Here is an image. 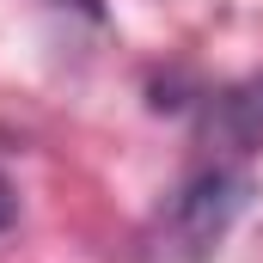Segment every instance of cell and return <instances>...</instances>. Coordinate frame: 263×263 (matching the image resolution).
Returning <instances> with one entry per match:
<instances>
[{"mask_svg": "<svg viewBox=\"0 0 263 263\" xmlns=\"http://www.w3.org/2000/svg\"><path fill=\"white\" fill-rule=\"evenodd\" d=\"M251 202V178L227 159L202 165L147 227V263H208Z\"/></svg>", "mask_w": 263, "mask_h": 263, "instance_id": "cell-1", "label": "cell"}, {"mask_svg": "<svg viewBox=\"0 0 263 263\" xmlns=\"http://www.w3.org/2000/svg\"><path fill=\"white\" fill-rule=\"evenodd\" d=\"M208 135L233 153H251L263 147V80H245V86H227L214 104H208Z\"/></svg>", "mask_w": 263, "mask_h": 263, "instance_id": "cell-2", "label": "cell"}, {"mask_svg": "<svg viewBox=\"0 0 263 263\" xmlns=\"http://www.w3.org/2000/svg\"><path fill=\"white\" fill-rule=\"evenodd\" d=\"M6 220H12V190L0 184V227H6Z\"/></svg>", "mask_w": 263, "mask_h": 263, "instance_id": "cell-3", "label": "cell"}]
</instances>
